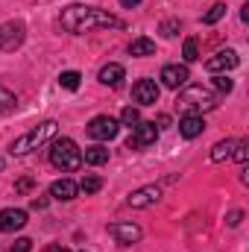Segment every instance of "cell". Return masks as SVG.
Wrapping results in <instances>:
<instances>
[{
  "label": "cell",
  "instance_id": "obj_15",
  "mask_svg": "<svg viewBox=\"0 0 249 252\" xmlns=\"http://www.w3.org/2000/svg\"><path fill=\"white\" fill-rule=\"evenodd\" d=\"M202 129H205L202 115H185L179 121V135L182 138H196V135H202Z\"/></svg>",
  "mask_w": 249,
  "mask_h": 252
},
{
  "label": "cell",
  "instance_id": "obj_27",
  "mask_svg": "<svg viewBox=\"0 0 249 252\" xmlns=\"http://www.w3.org/2000/svg\"><path fill=\"white\" fill-rule=\"evenodd\" d=\"M179 30H182V24H179V21H164V24H161V35H164V38H173Z\"/></svg>",
  "mask_w": 249,
  "mask_h": 252
},
{
  "label": "cell",
  "instance_id": "obj_7",
  "mask_svg": "<svg viewBox=\"0 0 249 252\" xmlns=\"http://www.w3.org/2000/svg\"><path fill=\"white\" fill-rule=\"evenodd\" d=\"M132 100L138 106H156L158 103V82L156 79H138L132 88Z\"/></svg>",
  "mask_w": 249,
  "mask_h": 252
},
{
  "label": "cell",
  "instance_id": "obj_4",
  "mask_svg": "<svg viewBox=\"0 0 249 252\" xmlns=\"http://www.w3.org/2000/svg\"><path fill=\"white\" fill-rule=\"evenodd\" d=\"M176 106H179L185 115H202V112H208V109L217 106V97H214L208 88H202V85H190V88H185V91L179 94Z\"/></svg>",
  "mask_w": 249,
  "mask_h": 252
},
{
  "label": "cell",
  "instance_id": "obj_22",
  "mask_svg": "<svg viewBox=\"0 0 249 252\" xmlns=\"http://www.w3.org/2000/svg\"><path fill=\"white\" fill-rule=\"evenodd\" d=\"M79 79H82V76H79L76 70H64L62 76H59V85L67 88V91H76V88H79Z\"/></svg>",
  "mask_w": 249,
  "mask_h": 252
},
{
  "label": "cell",
  "instance_id": "obj_23",
  "mask_svg": "<svg viewBox=\"0 0 249 252\" xmlns=\"http://www.w3.org/2000/svg\"><path fill=\"white\" fill-rule=\"evenodd\" d=\"M223 15H226V6H223V3H214V6L202 15V24H217Z\"/></svg>",
  "mask_w": 249,
  "mask_h": 252
},
{
  "label": "cell",
  "instance_id": "obj_31",
  "mask_svg": "<svg viewBox=\"0 0 249 252\" xmlns=\"http://www.w3.org/2000/svg\"><path fill=\"white\" fill-rule=\"evenodd\" d=\"M32 208H47V196H32Z\"/></svg>",
  "mask_w": 249,
  "mask_h": 252
},
{
  "label": "cell",
  "instance_id": "obj_12",
  "mask_svg": "<svg viewBox=\"0 0 249 252\" xmlns=\"http://www.w3.org/2000/svg\"><path fill=\"white\" fill-rule=\"evenodd\" d=\"M24 226H27V211L24 208H3L0 211V232L12 235V232H18Z\"/></svg>",
  "mask_w": 249,
  "mask_h": 252
},
{
  "label": "cell",
  "instance_id": "obj_3",
  "mask_svg": "<svg viewBox=\"0 0 249 252\" xmlns=\"http://www.w3.org/2000/svg\"><path fill=\"white\" fill-rule=\"evenodd\" d=\"M50 164L62 173H73V170L82 167V150L70 138H56L53 147H50Z\"/></svg>",
  "mask_w": 249,
  "mask_h": 252
},
{
  "label": "cell",
  "instance_id": "obj_32",
  "mask_svg": "<svg viewBox=\"0 0 249 252\" xmlns=\"http://www.w3.org/2000/svg\"><path fill=\"white\" fill-rule=\"evenodd\" d=\"M241 217H244V211H232V214H229V226H238Z\"/></svg>",
  "mask_w": 249,
  "mask_h": 252
},
{
  "label": "cell",
  "instance_id": "obj_29",
  "mask_svg": "<svg viewBox=\"0 0 249 252\" xmlns=\"http://www.w3.org/2000/svg\"><path fill=\"white\" fill-rule=\"evenodd\" d=\"M214 85H217V91H226V94L232 91V79H229L226 73H223V76H217V79H214Z\"/></svg>",
  "mask_w": 249,
  "mask_h": 252
},
{
  "label": "cell",
  "instance_id": "obj_9",
  "mask_svg": "<svg viewBox=\"0 0 249 252\" xmlns=\"http://www.w3.org/2000/svg\"><path fill=\"white\" fill-rule=\"evenodd\" d=\"M161 199V188L158 185H147V188H138L129 193V199H126V205L129 208H150V205H156Z\"/></svg>",
  "mask_w": 249,
  "mask_h": 252
},
{
  "label": "cell",
  "instance_id": "obj_33",
  "mask_svg": "<svg viewBox=\"0 0 249 252\" xmlns=\"http://www.w3.org/2000/svg\"><path fill=\"white\" fill-rule=\"evenodd\" d=\"M44 252H70L67 247H62V244H53V247H47Z\"/></svg>",
  "mask_w": 249,
  "mask_h": 252
},
{
  "label": "cell",
  "instance_id": "obj_17",
  "mask_svg": "<svg viewBox=\"0 0 249 252\" xmlns=\"http://www.w3.org/2000/svg\"><path fill=\"white\" fill-rule=\"evenodd\" d=\"M235 144H238V141H232V138H226V141H217V144L211 147V161H226V158H232V153H235Z\"/></svg>",
  "mask_w": 249,
  "mask_h": 252
},
{
  "label": "cell",
  "instance_id": "obj_19",
  "mask_svg": "<svg viewBox=\"0 0 249 252\" xmlns=\"http://www.w3.org/2000/svg\"><path fill=\"white\" fill-rule=\"evenodd\" d=\"M129 53H132V56H153V53H156V41L141 35V38H135V41L129 44Z\"/></svg>",
  "mask_w": 249,
  "mask_h": 252
},
{
  "label": "cell",
  "instance_id": "obj_26",
  "mask_svg": "<svg viewBox=\"0 0 249 252\" xmlns=\"http://www.w3.org/2000/svg\"><path fill=\"white\" fill-rule=\"evenodd\" d=\"M241 164H247V156H249V141H238L235 144V153H232Z\"/></svg>",
  "mask_w": 249,
  "mask_h": 252
},
{
  "label": "cell",
  "instance_id": "obj_10",
  "mask_svg": "<svg viewBox=\"0 0 249 252\" xmlns=\"http://www.w3.org/2000/svg\"><path fill=\"white\" fill-rule=\"evenodd\" d=\"M158 79H161L164 88H173V91H176V88H182L187 79H190V70H187L185 64H164Z\"/></svg>",
  "mask_w": 249,
  "mask_h": 252
},
{
  "label": "cell",
  "instance_id": "obj_34",
  "mask_svg": "<svg viewBox=\"0 0 249 252\" xmlns=\"http://www.w3.org/2000/svg\"><path fill=\"white\" fill-rule=\"evenodd\" d=\"M138 3H141V0H121V6H124V9H135Z\"/></svg>",
  "mask_w": 249,
  "mask_h": 252
},
{
  "label": "cell",
  "instance_id": "obj_25",
  "mask_svg": "<svg viewBox=\"0 0 249 252\" xmlns=\"http://www.w3.org/2000/svg\"><path fill=\"white\" fill-rule=\"evenodd\" d=\"M121 124H124V126H138V124H141V115H138V109H135V106H126V109H124Z\"/></svg>",
  "mask_w": 249,
  "mask_h": 252
},
{
  "label": "cell",
  "instance_id": "obj_2",
  "mask_svg": "<svg viewBox=\"0 0 249 252\" xmlns=\"http://www.w3.org/2000/svg\"><path fill=\"white\" fill-rule=\"evenodd\" d=\"M56 121H44V124L32 126L30 132H24L21 138H15L12 141V147H9V153L12 156H27V153H32V150H38L41 144H47L53 135H56Z\"/></svg>",
  "mask_w": 249,
  "mask_h": 252
},
{
  "label": "cell",
  "instance_id": "obj_6",
  "mask_svg": "<svg viewBox=\"0 0 249 252\" xmlns=\"http://www.w3.org/2000/svg\"><path fill=\"white\" fill-rule=\"evenodd\" d=\"M156 138H158V126L156 124H138L132 126V135H129L126 147L129 150H144V147H153Z\"/></svg>",
  "mask_w": 249,
  "mask_h": 252
},
{
  "label": "cell",
  "instance_id": "obj_1",
  "mask_svg": "<svg viewBox=\"0 0 249 252\" xmlns=\"http://www.w3.org/2000/svg\"><path fill=\"white\" fill-rule=\"evenodd\" d=\"M62 30L82 35V32H94V30H121L124 21L115 18L112 12H103L97 6H67L62 12Z\"/></svg>",
  "mask_w": 249,
  "mask_h": 252
},
{
  "label": "cell",
  "instance_id": "obj_11",
  "mask_svg": "<svg viewBox=\"0 0 249 252\" xmlns=\"http://www.w3.org/2000/svg\"><path fill=\"white\" fill-rule=\"evenodd\" d=\"M109 235L118 241V244H124V247H129V244H138L141 241V226H135V223H109Z\"/></svg>",
  "mask_w": 249,
  "mask_h": 252
},
{
  "label": "cell",
  "instance_id": "obj_5",
  "mask_svg": "<svg viewBox=\"0 0 249 252\" xmlns=\"http://www.w3.org/2000/svg\"><path fill=\"white\" fill-rule=\"evenodd\" d=\"M118 129H121V124L115 121V118H109V115H97L91 124H88V135L94 138V141H112L115 135H118Z\"/></svg>",
  "mask_w": 249,
  "mask_h": 252
},
{
  "label": "cell",
  "instance_id": "obj_16",
  "mask_svg": "<svg viewBox=\"0 0 249 252\" xmlns=\"http://www.w3.org/2000/svg\"><path fill=\"white\" fill-rule=\"evenodd\" d=\"M124 76H126V70H124V64H106V67H100V82L103 85H109V88H118L121 82H124Z\"/></svg>",
  "mask_w": 249,
  "mask_h": 252
},
{
  "label": "cell",
  "instance_id": "obj_13",
  "mask_svg": "<svg viewBox=\"0 0 249 252\" xmlns=\"http://www.w3.org/2000/svg\"><path fill=\"white\" fill-rule=\"evenodd\" d=\"M238 53L235 50H220V53H214L208 62H205V67L211 70V73H223V70H232V67H238Z\"/></svg>",
  "mask_w": 249,
  "mask_h": 252
},
{
  "label": "cell",
  "instance_id": "obj_30",
  "mask_svg": "<svg viewBox=\"0 0 249 252\" xmlns=\"http://www.w3.org/2000/svg\"><path fill=\"white\" fill-rule=\"evenodd\" d=\"M30 188H32V179H18L15 182V193H27Z\"/></svg>",
  "mask_w": 249,
  "mask_h": 252
},
{
  "label": "cell",
  "instance_id": "obj_24",
  "mask_svg": "<svg viewBox=\"0 0 249 252\" xmlns=\"http://www.w3.org/2000/svg\"><path fill=\"white\" fill-rule=\"evenodd\" d=\"M100 188H103L100 176H82V182H79V190H85V193H97Z\"/></svg>",
  "mask_w": 249,
  "mask_h": 252
},
{
  "label": "cell",
  "instance_id": "obj_14",
  "mask_svg": "<svg viewBox=\"0 0 249 252\" xmlns=\"http://www.w3.org/2000/svg\"><path fill=\"white\" fill-rule=\"evenodd\" d=\"M76 193H79V185L70 182V179H56V182L50 185V196H56V199H62V202L76 199Z\"/></svg>",
  "mask_w": 249,
  "mask_h": 252
},
{
  "label": "cell",
  "instance_id": "obj_28",
  "mask_svg": "<svg viewBox=\"0 0 249 252\" xmlns=\"http://www.w3.org/2000/svg\"><path fill=\"white\" fill-rule=\"evenodd\" d=\"M32 250V241L30 238H18L15 244H12V252H30Z\"/></svg>",
  "mask_w": 249,
  "mask_h": 252
},
{
  "label": "cell",
  "instance_id": "obj_21",
  "mask_svg": "<svg viewBox=\"0 0 249 252\" xmlns=\"http://www.w3.org/2000/svg\"><path fill=\"white\" fill-rule=\"evenodd\" d=\"M182 59H185V62H196V59H199V44H196V38H185V44H182Z\"/></svg>",
  "mask_w": 249,
  "mask_h": 252
},
{
  "label": "cell",
  "instance_id": "obj_20",
  "mask_svg": "<svg viewBox=\"0 0 249 252\" xmlns=\"http://www.w3.org/2000/svg\"><path fill=\"white\" fill-rule=\"evenodd\" d=\"M15 106H18L15 94H12L9 88H0V115H6V112H15Z\"/></svg>",
  "mask_w": 249,
  "mask_h": 252
},
{
  "label": "cell",
  "instance_id": "obj_18",
  "mask_svg": "<svg viewBox=\"0 0 249 252\" xmlns=\"http://www.w3.org/2000/svg\"><path fill=\"white\" fill-rule=\"evenodd\" d=\"M82 161L91 164V167H100V164L109 161V150H106V147H88L85 156H82Z\"/></svg>",
  "mask_w": 249,
  "mask_h": 252
},
{
  "label": "cell",
  "instance_id": "obj_8",
  "mask_svg": "<svg viewBox=\"0 0 249 252\" xmlns=\"http://www.w3.org/2000/svg\"><path fill=\"white\" fill-rule=\"evenodd\" d=\"M24 44V24L21 21H6L0 27V50H15Z\"/></svg>",
  "mask_w": 249,
  "mask_h": 252
}]
</instances>
